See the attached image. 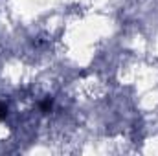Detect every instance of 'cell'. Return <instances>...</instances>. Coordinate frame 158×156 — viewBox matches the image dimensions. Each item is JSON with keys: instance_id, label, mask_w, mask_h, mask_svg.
I'll use <instances>...</instances> for the list:
<instances>
[{"instance_id": "cell-1", "label": "cell", "mask_w": 158, "mask_h": 156, "mask_svg": "<svg viewBox=\"0 0 158 156\" xmlns=\"http://www.w3.org/2000/svg\"><path fill=\"white\" fill-rule=\"evenodd\" d=\"M6 114H7V109H6L4 105H0V119H2V117H6Z\"/></svg>"}]
</instances>
